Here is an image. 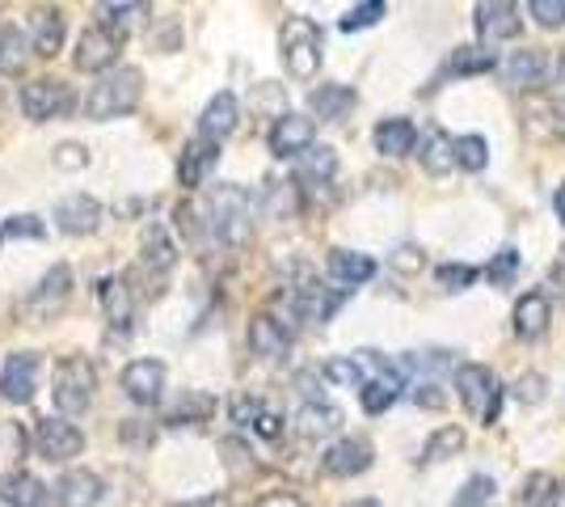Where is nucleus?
<instances>
[{
    "label": "nucleus",
    "mask_w": 565,
    "mask_h": 507,
    "mask_svg": "<svg viewBox=\"0 0 565 507\" xmlns=\"http://www.w3.org/2000/svg\"><path fill=\"white\" fill-rule=\"evenodd\" d=\"M143 97V73L140 68H110L97 76V85L85 97V115L97 123L131 115Z\"/></svg>",
    "instance_id": "nucleus-1"
},
{
    "label": "nucleus",
    "mask_w": 565,
    "mask_h": 507,
    "mask_svg": "<svg viewBox=\"0 0 565 507\" xmlns=\"http://www.w3.org/2000/svg\"><path fill=\"white\" fill-rule=\"evenodd\" d=\"M207 224H212L215 242L245 245L254 229V199L241 187H215L207 199Z\"/></svg>",
    "instance_id": "nucleus-2"
},
{
    "label": "nucleus",
    "mask_w": 565,
    "mask_h": 507,
    "mask_svg": "<svg viewBox=\"0 0 565 507\" xmlns=\"http://www.w3.org/2000/svg\"><path fill=\"white\" fill-rule=\"evenodd\" d=\"M94 389H97V368L89 356H64L55 363V377H51V398L55 406L76 419V414L89 411L94 402Z\"/></svg>",
    "instance_id": "nucleus-3"
},
{
    "label": "nucleus",
    "mask_w": 565,
    "mask_h": 507,
    "mask_svg": "<svg viewBox=\"0 0 565 507\" xmlns=\"http://www.w3.org/2000/svg\"><path fill=\"white\" fill-rule=\"evenodd\" d=\"M279 51L287 73L296 81H312L321 68V25L312 18H287L279 30Z\"/></svg>",
    "instance_id": "nucleus-4"
},
{
    "label": "nucleus",
    "mask_w": 565,
    "mask_h": 507,
    "mask_svg": "<svg viewBox=\"0 0 565 507\" xmlns=\"http://www.w3.org/2000/svg\"><path fill=\"white\" fill-rule=\"evenodd\" d=\"M456 393L465 402V411L481 423H494L498 406H502V389H498V377L486 368V363H460L456 368Z\"/></svg>",
    "instance_id": "nucleus-5"
},
{
    "label": "nucleus",
    "mask_w": 565,
    "mask_h": 507,
    "mask_svg": "<svg viewBox=\"0 0 565 507\" xmlns=\"http://www.w3.org/2000/svg\"><path fill=\"white\" fill-rule=\"evenodd\" d=\"M72 266L68 263H55L39 279V288L30 292L22 300V317L25 321H55V317L68 309V300H72Z\"/></svg>",
    "instance_id": "nucleus-6"
},
{
    "label": "nucleus",
    "mask_w": 565,
    "mask_h": 507,
    "mask_svg": "<svg viewBox=\"0 0 565 507\" xmlns=\"http://www.w3.org/2000/svg\"><path fill=\"white\" fill-rule=\"evenodd\" d=\"M72 106H76V97L64 81H55V76H43V81H30L22 85V115L30 123H51L60 119V115H68Z\"/></svg>",
    "instance_id": "nucleus-7"
},
{
    "label": "nucleus",
    "mask_w": 565,
    "mask_h": 507,
    "mask_svg": "<svg viewBox=\"0 0 565 507\" xmlns=\"http://www.w3.org/2000/svg\"><path fill=\"white\" fill-rule=\"evenodd\" d=\"M122 51V39L106 25H89L81 39H76V51H72V64L76 73H110Z\"/></svg>",
    "instance_id": "nucleus-8"
},
{
    "label": "nucleus",
    "mask_w": 565,
    "mask_h": 507,
    "mask_svg": "<svg viewBox=\"0 0 565 507\" xmlns=\"http://www.w3.org/2000/svg\"><path fill=\"white\" fill-rule=\"evenodd\" d=\"M122 393L136 402V406H157L166 398L169 385V368L161 360H131L118 377Z\"/></svg>",
    "instance_id": "nucleus-9"
},
{
    "label": "nucleus",
    "mask_w": 565,
    "mask_h": 507,
    "mask_svg": "<svg viewBox=\"0 0 565 507\" xmlns=\"http://www.w3.org/2000/svg\"><path fill=\"white\" fill-rule=\"evenodd\" d=\"M34 444H39V457L43 461L64 465V461L81 457L85 435H81V427L68 423V419H39V427H34Z\"/></svg>",
    "instance_id": "nucleus-10"
},
{
    "label": "nucleus",
    "mask_w": 565,
    "mask_h": 507,
    "mask_svg": "<svg viewBox=\"0 0 565 507\" xmlns=\"http://www.w3.org/2000/svg\"><path fill=\"white\" fill-rule=\"evenodd\" d=\"M64 34H68V25H64V13H60L55 4H34V9L25 13V39H30V51H34V55L55 60V55L64 51Z\"/></svg>",
    "instance_id": "nucleus-11"
},
{
    "label": "nucleus",
    "mask_w": 565,
    "mask_h": 507,
    "mask_svg": "<svg viewBox=\"0 0 565 507\" xmlns=\"http://www.w3.org/2000/svg\"><path fill=\"white\" fill-rule=\"evenodd\" d=\"M39 368L43 360L34 351H13L4 368H0V398L13 402V406H25L34 402V385H39Z\"/></svg>",
    "instance_id": "nucleus-12"
},
{
    "label": "nucleus",
    "mask_w": 565,
    "mask_h": 507,
    "mask_svg": "<svg viewBox=\"0 0 565 507\" xmlns=\"http://www.w3.org/2000/svg\"><path fill=\"white\" fill-rule=\"evenodd\" d=\"M55 220H60V229L68 233V237H89L102 229V203H97L94 194H68V199H60L55 203Z\"/></svg>",
    "instance_id": "nucleus-13"
},
{
    "label": "nucleus",
    "mask_w": 565,
    "mask_h": 507,
    "mask_svg": "<svg viewBox=\"0 0 565 507\" xmlns=\"http://www.w3.org/2000/svg\"><path fill=\"white\" fill-rule=\"evenodd\" d=\"M372 457H376V448L363 435H347V440H338L330 453L321 457V469L330 478H354V474H363L372 465Z\"/></svg>",
    "instance_id": "nucleus-14"
},
{
    "label": "nucleus",
    "mask_w": 565,
    "mask_h": 507,
    "mask_svg": "<svg viewBox=\"0 0 565 507\" xmlns=\"http://www.w3.org/2000/svg\"><path fill=\"white\" fill-rule=\"evenodd\" d=\"M317 140V127L305 115H279L270 127V152L275 157H305Z\"/></svg>",
    "instance_id": "nucleus-15"
},
{
    "label": "nucleus",
    "mask_w": 565,
    "mask_h": 507,
    "mask_svg": "<svg viewBox=\"0 0 565 507\" xmlns=\"http://www.w3.org/2000/svg\"><path fill=\"white\" fill-rule=\"evenodd\" d=\"M97 300H102V314L115 330H127L136 321V292L127 288L122 275H106L97 279Z\"/></svg>",
    "instance_id": "nucleus-16"
},
{
    "label": "nucleus",
    "mask_w": 565,
    "mask_h": 507,
    "mask_svg": "<svg viewBox=\"0 0 565 507\" xmlns=\"http://www.w3.org/2000/svg\"><path fill=\"white\" fill-rule=\"evenodd\" d=\"M236 123H241V102H236V94H215L207 106H203V119H199V136L203 140H212V145H220L224 136H233Z\"/></svg>",
    "instance_id": "nucleus-17"
},
{
    "label": "nucleus",
    "mask_w": 565,
    "mask_h": 507,
    "mask_svg": "<svg viewBox=\"0 0 565 507\" xmlns=\"http://www.w3.org/2000/svg\"><path fill=\"white\" fill-rule=\"evenodd\" d=\"M249 351H254L258 360L279 363V360H287V351H291V335H287L282 321H275L270 314H258L249 321Z\"/></svg>",
    "instance_id": "nucleus-18"
},
{
    "label": "nucleus",
    "mask_w": 565,
    "mask_h": 507,
    "mask_svg": "<svg viewBox=\"0 0 565 507\" xmlns=\"http://www.w3.org/2000/svg\"><path fill=\"white\" fill-rule=\"evenodd\" d=\"M548 321H553V305H548V296L544 292H523L515 300V314H511V326H515V335L523 342H532V338H541L548 330Z\"/></svg>",
    "instance_id": "nucleus-19"
},
{
    "label": "nucleus",
    "mask_w": 565,
    "mask_h": 507,
    "mask_svg": "<svg viewBox=\"0 0 565 507\" xmlns=\"http://www.w3.org/2000/svg\"><path fill=\"white\" fill-rule=\"evenodd\" d=\"M502 76H507L511 89H541L544 81H548V55L536 47L515 51V55L502 64Z\"/></svg>",
    "instance_id": "nucleus-20"
},
{
    "label": "nucleus",
    "mask_w": 565,
    "mask_h": 507,
    "mask_svg": "<svg viewBox=\"0 0 565 507\" xmlns=\"http://www.w3.org/2000/svg\"><path fill=\"white\" fill-rule=\"evenodd\" d=\"M215 161H220V145H212V140H190L186 148H182V161H178V182L186 187V191H199L203 187V178L215 169Z\"/></svg>",
    "instance_id": "nucleus-21"
},
{
    "label": "nucleus",
    "mask_w": 565,
    "mask_h": 507,
    "mask_svg": "<svg viewBox=\"0 0 565 507\" xmlns=\"http://www.w3.org/2000/svg\"><path fill=\"white\" fill-rule=\"evenodd\" d=\"M102 495H106V486H102V478L89 474V469H68V474L60 478V486H55L60 507H97Z\"/></svg>",
    "instance_id": "nucleus-22"
},
{
    "label": "nucleus",
    "mask_w": 565,
    "mask_h": 507,
    "mask_svg": "<svg viewBox=\"0 0 565 507\" xmlns=\"http://www.w3.org/2000/svg\"><path fill=\"white\" fill-rule=\"evenodd\" d=\"M477 34H481L486 43H494V39H515L519 9L507 4V0H486V4H477Z\"/></svg>",
    "instance_id": "nucleus-23"
},
{
    "label": "nucleus",
    "mask_w": 565,
    "mask_h": 507,
    "mask_svg": "<svg viewBox=\"0 0 565 507\" xmlns=\"http://www.w3.org/2000/svg\"><path fill=\"white\" fill-rule=\"evenodd\" d=\"M342 300H347V292H333L326 288V284H300L296 288V309H300V317H308V321H330L338 309H342Z\"/></svg>",
    "instance_id": "nucleus-24"
},
{
    "label": "nucleus",
    "mask_w": 565,
    "mask_h": 507,
    "mask_svg": "<svg viewBox=\"0 0 565 507\" xmlns=\"http://www.w3.org/2000/svg\"><path fill=\"white\" fill-rule=\"evenodd\" d=\"M0 499L13 507H51V490L34 474H25V469H13V474H4L0 478Z\"/></svg>",
    "instance_id": "nucleus-25"
},
{
    "label": "nucleus",
    "mask_w": 565,
    "mask_h": 507,
    "mask_svg": "<svg viewBox=\"0 0 565 507\" xmlns=\"http://www.w3.org/2000/svg\"><path fill=\"white\" fill-rule=\"evenodd\" d=\"M414 145H418V127L409 119H380L376 127V152L380 157H409L414 152Z\"/></svg>",
    "instance_id": "nucleus-26"
},
{
    "label": "nucleus",
    "mask_w": 565,
    "mask_h": 507,
    "mask_svg": "<svg viewBox=\"0 0 565 507\" xmlns=\"http://www.w3.org/2000/svg\"><path fill=\"white\" fill-rule=\"evenodd\" d=\"M354 89L351 85H321V89H312V97H308V106H312V115L321 123H338L347 119L354 110Z\"/></svg>",
    "instance_id": "nucleus-27"
},
{
    "label": "nucleus",
    "mask_w": 565,
    "mask_h": 507,
    "mask_svg": "<svg viewBox=\"0 0 565 507\" xmlns=\"http://www.w3.org/2000/svg\"><path fill=\"white\" fill-rule=\"evenodd\" d=\"M173 263H178V245L169 237V229L166 224H148L143 229V266L152 275H166V271H173Z\"/></svg>",
    "instance_id": "nucleus-28"
},
{
    "label": "nucleus",
    "mask_w": 565,
    "mask_h": 507,
    "mask_svg": "<svg viewBox=\"0 0 565 507\" xmlns=\"http://www.w3.org/2000/svg\"><path fill=\"white\" fill-rule=\"evenodd\" d=\"M330 275L342 288H359V284H367V279L376 275V263H372L367 254H359V250H333Z\"/></svg>",
    "instance_id": "nucleus-29"
},
{
    "label": "nucleus",
    "mask_w": 565,
    "mask_h": 507,
    "mask_svg": "<svg viewBox=\"0 0 565 507\" xmlns=\"http://www.w3.org/2000/svg\"><path fill=\"white\" fill-rule=\"evenodd\" d=\"M212 411H215L212 393H203V389H186V393H182V398L166 411V423L169 427H190V423H203Z\"/></svg>",
    "instance_id": "nucleus-30"
},
{
    "label": "nucleus",
    "mask_w": 565,
    "mask_h": 507,
    "mask_svg": "<svg viewBox=\"0 0 565 507\" xmlns=\"http://www.w3.org/2000/svg\"><path fill=\"white\" fill-rule=\"evenodd\" d=\"M30 39H25L18 25H0V76H18L30 64Z\"/></svg>",
    "instance_id": "nucleus-31"
},
{
    "label": "nucleus",
    "mask_w": 565,
    "mask_h": 507,
    "mask_svg": "<svg viewBox=\"0 0 565 507\" xmlns=\"http://www.w3.org/2000/svg\"><path fill=\"white\" fill-rule=\"evenodd\" d=\"M401 389H405L401 372H388V377H372L367 385L359 389V398H363V411H367V414H384L401 398Z\"/></svg>",
    "instance_id": "nucleus-32"
},
{
    "label": "nucleus",
    "mask_w": 565,
    "mask_h": 507,
    "mask_svg": "<svg viewBox=\"0 0 565 507\" xmlns=\"http://www.w3.org/2000/svg\"><path fill=\"white\" fill-rule=\"evenodd\" d=\"M296 423H300V432H305L308 440H321V435H333L342 427V411L330 406V402H308Z\"/></svg>",
    "instance_id": "nucleus-33"
},
{
    "label": "nucleus",
    "mask_w": 565,
    "mask_h": 507,
    "mask_svg": "<svg viewBox=\"0 0 565 507\" xmlns=\"http://www.w3.org/2000/svg\"><path fill=\"white\" fill-rule=\"evenodd\" d=\"M333 173H338V152L330 145H312L300 157V182H317V187H326L333 182Z\"/></svg>",
    "instance_id": "nucleus-34"
},
{
    "label": "nucleus",
    "mask_w": 565,
    "mask_h": 507,
    "mask_svg": "<svg viewBox=\"0 0 565 507\" xmlns=\"http://www.w3.org/2000/svg\"><path fill=\"white\" fill-rule=\"evenodd\" d=\"M498 68V55L490 47H456L451 60L444 64V73L451 76H477V73H490Z\"/></svg>",
    "instance_id": "nucleus-35"
},
{
    "label": "nucleus",
    "mask_w": 565,
    "mask_h": 507,
    "mask_svg": "<svg viewBox=\"0 0 565 507\" xmlns=\"http://www.w3.org/2000/svg\"><path fill=\"white\" fill-rule=\"evenodd\" d=\"M143 18H148V4H97V25L115 30L118 39H122L127 30L143 25Z\"/></svg>",
    "instance_id": "nucleus-36"
},
{
    "label": "nucleus",
    "mask_w": 565,
    "mask_h": 507,
    "mask_svg": "<svg viewBox=\"0 0 565 507\" xmlns=\"http://www.w3.org/2000/svg\"><path fill=\"white\" fill-rule=\"evenodd\" d=\"M451 161L460 169H469V173H481L486 161H490L486 136H456V140H451Z\"/></svg>",
    "instance_id": "nucleus-37"
},
{
    "label": "nucleus",
    "mask_w": 565,
    "mask_h": 507,
    "mask_svg": "<svg viewBox=\"0 0 565 507\" xmlns=\"http://www.w3.org/2000/svg\"><path fill=\"white\" fill-rule=\"evenodd\" d=\"M465 448V432L460 427H439V432L426 440V448H423V461L426 465H435V461H448L456 457Z\"/></svg>",
    "instance_id": "nucleus-38"
},
{
    "label": "nucleus",
    "mask_w": 565,
    "mask_h": 507,
    "mask_svg": "<svg viewBox=\"0 0 565 507\" xmlns=\"http://www.w3.org/2000/svg\"><path fill=\"white\" fill-rule=\"evenodd\" d=\"M418 157H423L426 173H448V169L456 166V161H451V136H444V131H430Z\"/></svg>",
    "instance_id": "nucleus-39"
},
{
    "label": "nucleus",
    "mask_w": 565,
    "mask_h": 507,
    "mask_svg": "<svg viewBox=\"0 0 565 507\" xmlns=\"http://www.w3.org/2000/svg\"><path fill=\"white\" fill-rule=\"evenodd\" d=\"M321 377H330L333 385H342V389H363V385H367V377H363V368H359V360H354V356H333V360H326Z\"/></svg>",
    "instance_id": "nucleus-40"
},
{
    "label": "nucleus",
    "mask_w": 565,
    "mask_h": 507,
    "mask_svg": "<svg viewBox=\"0 0 565 507\" xmlns=\"http://www.w3.org/2000/svg\"><path fill=\"white\" fill-rule=\"evenodd\" d=\"M380 18H388V4L384 0H367V4H354V9H347V18H342V30L351 34V30H367V25H376Z\"/></svg>",
    "instance_id": "nucleus-41"
},
{
    "label": "nucleus",
    "mask_w": 565,
    "mask_h": 507,
    "mask_svg": "<svg viewBox=\"0 0 565 507\" xmlns=\"http://www.w3.org/2000/svg\"><path fill=\"white\" fill-rule=\"evenodd\" d=\"M494 499V478H486V474H472L465 490L451 499V507H486Z\"/></svg>",
    "instance_id": "nucleus-42"
},
{
    "label": "nucleus",
    "mask_w": 565,
    "mask_h": 507,
    "mask_svg": "<svg viewBox=\"0 0 565 507\" xmlns=\"http://www.w3.org/2000/svg\"><path fill=\"white\" fill-rule=\"evenodd\" d=\"M435 275H439V288L465 292V288H472V284H477V275H481V271H477V266H465V263H444Z\"/></svg>",
    "instance_id": "nucleus-43"
},
{
    "label": "nucleus",
    "mask_w": 565,
    "mask_h": 507,
    "mask_svg": "<svg viewBox=\"0 0 565 507\" xmlns=\"http://www.w3.org/2000/svg\"><path fill=\"white\" fill-rule=\"evenodd\" d=\"M43 220L39 216H9L0 224V237H18V242H43Z\"/></svg>",
    "instance_id": "nucleus-44"
},
{
    "label": "nucleus",
    "mask_w": 565,
    "mask_h": 507,
    "mask_svg": "<svg viewBox=\"0 0 565 507\" xmlns=\"http://www.w3.org/2000/svg\"><path fill=\"white\" fill-rule=\"evenodd\" d=\"M515 271H519V250L515 245H507V250H498L494 254V263L486 266V279H490V284H511Z\"/></svg>",
    "instance_id": "nucleus-45"
},
{
    "label": "nucleus",
    "mask_w": 565,
    "mask_h": 507,
    "mask_svg": "<svg viewBox=\"0 0 565 507\" xmlns=\"http://www.w3.org/2000/svg\"><path fill=\"white\" fill-rule=\"evenodd\" d=\"M527 13H532L544 30H557V25H565V0H532Z\"/></svg>",
    "instance_id": "nucleus-46"
},
{
    "label": "nucleus",
    "mask_w": 565,
    "mask_h": 507,
    "mask_svg": "<svg viewBox=\"0 0 565 507\" xmlns=\"http://www.w3.org/2000/svg\"><path fill=\"white\" fill-rule=\"evenodd\" d=\"M51 161H55V169H64V173H68V169L76 173V169L89 166V152H85V145H60Z\"/></svg>",
    "instance_id": "nucleus-47"
},
{
    "label": "nucleus",
    "mask_w": 565,
    "mask_h": 507,
    "mask_svg": "<svg viewBox=\"0 0 565 507\" xmlns=\"http://www.w3.org/2000/svg\"><path fill=\"white\" fill-rule=\"evenodd\" d=\"M220 453H224V461H228V469H254V453H249L241 440H224Z\"/></svg>",
    "instance_id": "nucleus-48"
},
{
    "label": "nucleus",
    "mask_w": 565,
    "mask_h": 507,
    "mask_svg": "<svg viewBox=\"0 0 565 507\" xmlns=\"http://www.w3.org/2000/svg\"><path fill=\"white\" fill-rule=\"evenodd\" d=\"M519 402H541L544 398V377H536V372H527V377H519Z\"/></svg>",
    "instance_id": "nucleus-49"
},
{
    "label": "nucleus",
    "mask_w": 565,
    "mask_h": 507,
    "mask_svg": "<svg viewBox=\"0 0 565 507\" xmlns=\"http://www.w3.org/2000/svg\"><path fill=\"white\" fill-rule=\"evenodd\" d=\"M548 486H553V478H548V474H532V478H527V486H523V495H519V499H523L527 507H536V504L544 499V490H548Z\"/></svg>",
    "instance_id": "nucleus-50"
},
{
    "label": "nucleus",
    "mask_w": 565,
    "mask_h": 507,
    "mask_svg": "<svg viewBox=\"0 0 565 507\" xmlns=\"http://www.w3.org/2000/svg\"><path fill=\"white\" fill-rule=\"evenodd\" d=\"M254 432L266 435V440H279V435H282V419L275 411H262L258 419H254Z\"/></svg>",
    "instance_id": "nucleus-51"
},
{
    "label": "nucleus",
    "mask_w": 565,
    "mask_h": 507,
    "mask_svg": "<svg viewBox=\"0 0 565 507\" xmlns=\"http://www.w3.org/2000/svg\"><path fill=\"white\" fill-rule=\"evenodd\" d=\"M262 411H266V406H262L258 398H241V402H233V419H236V423H254Z\"/></svg>",
    "instance_id": "nucleus-52"
},
{
    "label": "nucleus",
    "mask_w": 565,
    "mask_h": 507,
    "mask_svg": "<svg viewBox=\"0 0 565 507\" xmlns=\"http://www.w3.org/2000/svg\"><path fill=\"white\" fill-rule=\"evenodd\" d=\"M258 507H308L300 495H291V490H270V495H262Z\"/></svg>",
    "instance_id": "nucleus-53"
},
{
    "label": "nucleus",
    "mask_w": 565,
    "mask_h": 507,
    "mask_svg": "<svg viewBox=\"0 0 565 507\" xmlns=\"http://www.w3.org/2000/svg\"><path fill=\"white\" fill-rule=\"evenodd\" d=\"M414 402L435 411V406H444V393H439V385H430V381H426V385H414Z\"/></svg>",
    "instance_id": "nucleus-54"
},
{
    "label": "nucleus",
    "mask_w": 565,
    "mask_h": 507,
    "mask_svg": "<svg viewBox=\"0 0 565 507\" xmlns=\"http://www.w3.org/2000/svg\"><path fill=\"white\" fill-rule=\"evenodd\" d=\"M548 288H553V296H557V300L565 305V254L553 266H548Z\"/></svg>",
    "instance_id": "nucleus-55"
},
{
    "label": "nucleus",
    "mask_w": 565,
    "mask_h": 507,
    "mask_svg": "<svg viewBox=\"0 0 565 507\" xmlns=\"http://www.w3.org/2000/svg\"><path fill=\"white\" fill-rule=\"evenodd\" d=\"M393 266H401V271H423V254L409 250V245H401L397 254H393Z\"/></svg>",
    "instance_id": "nucleus-56"
},
{
    "label": "nucleus",
    "mask_w": 565,
    "mask_h": 507,
    "mask_svg": "<svg viewBox=\"0 0 565 507\" xmlns=\"http://www.w3.org/2000/svg\"><path fill=\"white\" fill-rule=\"evenodd\" d=\"M173 507H233L228 495H203V499H190V504H173Z\"/></svg>",
    "instance_id": "nucleus-57"
},
{
    "label": "nucleus",
    "mask_w": 565,
    "mask_h": 507,
    "mask_svg": "<svg viewBox=\"0 0 565 507\" xmlns=\"http://www.w3.org/2000/svg\"><path fill=\"white\" fill-rule=\"evenodd\" d=\"M536 507H565V486H548L544 499Z\"/></svg>",
    "instance_id": "nucleus-58"
},
{
    "label": "nucleus",
    "mask_w": 565,
    "mask_h": 507,
    "mask_svg": "<svg viewBox=\"0 0 565 507\" xmlns=\"http://www.w3.org/2000/svg\"><path fill=\"white\" fill-rule=\"evenodd\" d=\"M553 208H557V220L565 224V182L557 187V194H553Z\"/></svg>",
    "instance_id": "nucleus-59"
},
{
    "label": "nucleus",
    "mask_w": 565,
    "mask_h": 507,
    "mask_svg": "<svg viewBox=\"0 0 565 507\" xmlns=\"http://www.w3.org/2000/svg\"><path fill=\"white\" fill-rule=\"evenodd\" d=\"M557 85H562V89H565V55H562V60H557Z\"/></svg>",
    "instance_id": "nucleus-60"
},
{
    "label": "nucleus",
    "mask_w": 565,
    "mask_h": 507,
    "mask_svg": "<svg viewBox=\"0 0 565 507\" xmlns=\"http://www.w3.org/2000/svg\"><path fill=\"white\" fill-rule=\"evenodd\" d=\"M347 507H380L376 499H359V504H347Z\"/></svg>",
    "instance_id": "nucleus-61"
}]
</instances>
